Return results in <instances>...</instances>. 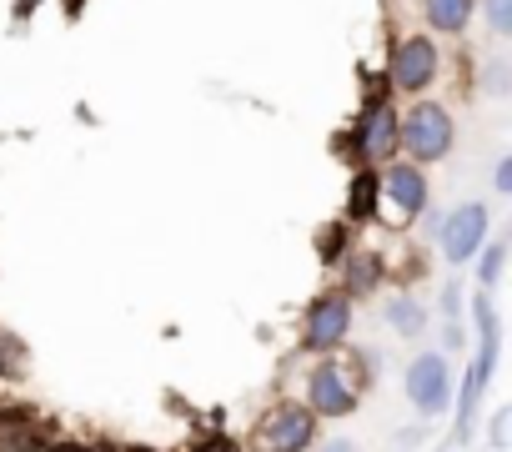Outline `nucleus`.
Returning <instances> with one entry per match:
<instances>
[{"mask_svg": "<svg viewBox=\"0 0 512 452\" xmlns=\"http://www.w3.org/2000/svg\"><path fill=\"white\" fill-rule=\"evenodd\" d=\"M472 317H477L482 342H477V362H472V372H467V382H462V392H457V442H472V412H477L482 387H487V377H492V367H497V337H502L497 312H492L487 297L472 302Z\"/></svg>", "mask_w": 512, "mask_h": 452, "instance_id": "nucleus-1", "label": "nucleus"}, {"mask_svg": "<svg viewBox=\"0 0 512 452\" xmlns=\"http://www.w3.org/2000/svg\"><path fill=\"white\" fill-rule=\"evenodd\" d=\"M312 437H317V417L302 402H277L272 412L256 417L251 452H307Z\"/></svg>", "mask_w": 512, "mask_h": 452, "instance_id": "nucleus-2", "label": "nucleus"}, {"mask_svg": "<svg viewBox=\"0 0 512 452\" xmlns=\"http://www.w3.org/2000/svg\"><path fill=\"white\" fill-rule=\"evenodd\" d=\"M407 397L422 417H442L452 407V367L442 352H422L407 367Z\"/></svg>", "mask_w": 512, "mask_h": 452, "instance_id": "nucleus-3", "label": "nucleus"}, {"mask_svg": "<svg viewBox=\"0 0 512 452\" xmlns=\"http://www.w3.org/2000/svg\"><path fill=\"white\" fill-rule=\"evenodd\" d=\"M397 136H402V146L417 161H442L452 151V116L442 106H432V101L427 106H412V116H407V126Z\"/></svg>", "mask_w": 512, "mask_h": 452, "instance_id": "nucleus-4", "label": "nucleus"}, {"mask_svg": "<svg viewBox=\"0 0 512 452\" xmlns=\"http://www.w3.org/2000/svg\"><path fill=\"white\" fill-rule=\"evenodd\" d=\"M307 412L312 417H347V412H357V382H352V372L337 367V362H322L307 377Z\"/></svg>", "mask_w": 512, "mask_h": 452, "instance_id": "nucleus-5", "label": "nucleus"}, {"mask_svg": "<svg viewBox=\"0 0 512 452\" xmlns=\"http://www.w3.org/2000/svg\"><path fill=\"white\" fill-rule=\"evenodd\" d=\"M487 242V206L482 201H467V206H457L452 216H447V226H442V252H447V262H472V252Z\"/></svg>", "mask_w": 512, "mask_h": 452, "instance_id": "nucleus-6", "label": "nucleus"}, {"mask_svg": "<svg viewBox=\"0 0 512 452\" xmlns=\"http://www.w3.org/2000/svg\"><path fill=\"white\" fill-rule=\"evenodd\" d=\"M347 327H352L347 297H322V302H312V312H307V347H312V352H332V347H342Z\"/></svg>", "mask_w": 512, "mask_h": 452, "instance_id": "nucleus-7", "label": "nucleus"}, {"mask_svg": "<svg viewBox=\"0 0 512 452\" xmlns=\"http://www.w3.org/2000/svg\"><path fill=\"white\" fill-rule=\"evenodd\" d=\"M437 76V51L427 36H407L397 51H392V81L402 91H422L427 81Z\"/></svg>", "mask_w": 512, "mask_h": 452, "instance_id": "nucleus-8", "label": "nucleus"}, {"mask_svg": "<svg viewBox=\"0 0 512 452\" xmlns=\"http://www.w3.org/2000/svg\"><path fill=\"white\" fill-rule=\"evenodd\" d=\"M377 191H382L402 216H412V211H422V206H427V181H422V171H417V166H392V171L377 181Z\"/></svg>", "mask_w": 512, "mask_h": 452, "instance_id": "nucleus-9", "label": "nucleus"}, {"mask_svg": "<svg viewBox=\"0 0 512 452\" xmlns=\"http://www.w3.org/2000/svg\"><path fill=\"white\" fill-rule=\"evenodd\" d=\"M392 141H397V116H392V106L372 101V111H367V126H362V156H372V161H387V156H392Z\"/></svg>", "mask_w": 512, "mask_h": 452, "instance_id": "nucleus-10", "label": "nucleus"}, {"mask_svg": "<svg viewBox=\"0 0 512 452\" xmlns=\"http://www.w3.org/2000/svg\"><path fill=\"white\" fill-rule=\"evenodd\" d=\"M467 16H472V0H427V21L437 26V31H462L467 26Z\"/></svg>", "mask_w": 512, "mask_h": 452, "instance_id": "nucleus-11", "label": "nucleus"}, {"mask_svg": "<svg viewBox=\"0 0 512 452\" xmlns=\"http://www.w3.org/2000/svg\"><path fill=\"white\" fill-rule=\"evenodd\" d=\"M21 372H26V342L0 327V377H21Z\"/></svg>", "mask_w": 512, "mask_h": 452, "instance_id": "nucleus-12", "label": "nucleus"}, {"mask_svg": "<svg viewBox=\"0 0 512 452\" xmlns=\"http://www.w3.org/2000/svg\"><path fill=\"white\" fill-rule=\"evenodd\" d=\"M387 322H392V327H397L402 337H417L427 317H422V307H417V302H407V297H397V302L387 307Z\"/></svg>", "mask_w": 512, "mask_h": 452, "instance_id": "nucleus-13", "label": "nucleus"}, {"mask_svg": "<svg viewBox=\"0 0 512 452\" xmlns=\"http://www.w3.org/2000/svg\"><path fill=\"white\" fill-rule=\"evenodd\" d=\"M377 277H382V262H377V257H352V262H347V287H352V292H372Z\"/></svg>", "mask_w": 512, "mask_h": 452, "instance_id": "nucleus-14", "label": "nucleus"}, {"mask_svg": "<svg viewBox=\"0 0 512 452\" xmlns=\"http://www.w3.org/2000/svg\"><path fill=\"white\" fill-rule=\"evenodd\" d=\"M372 201H377V176H372V171H362V176L352 181L347 206H352V216H367V211H372Z\"/></svg>", "mask_w": 512, "mask_h": 452, "instance_id": "nucleus-15", "label": "nucleus"}, {"mask_svg": "<svg viewBox=\"0 0 512 452\" xmlns=\"http://www.w3.org/2000/svg\"><path fill=\"white\" fill-rule=\"evenodd\" d=\"M502 262H507V252H502V247H487V257H482V267H477L482 287H492V282L502 277Z\"/></svg>", "mask_w": 512, "mask_h": 452, "instance_id": "nucleus-16", "label": "nucleus"}, {"mask_svg": "<svg viewBox=\"0 0 512 452\" xmlns=\"http://www.w3.org/2000/svg\"><path fill=\"white\" fill-rule=\"evenodd\" d=\"M487 21L497 36H507L512 31V0H487Z\"/></svg>", "mask_w": 512, "mask_h": 452, "instance_id": "nucleus-17", "label": "nucleus"}, {"mask_svg": "<svg viewBox=\"0 0 512 452\" xmlns=\"http://www.w3.org/2000/svg\"><path fill=\"white\" fill-rule=\"evenodd\" d=\"M191 452H241V447H236V442H231L226 432H211V437H201V442H196Z\"/></svg>", "mask_w": 512, "mask_h": 452, "instance_id": "nucleus-18", "label": "nucleus"}, {"mask_svg": "<svg viewBox=\"0 0 512 452\" xmlns=\"http://www.w3.org/2000/svg\"><path fill=\"white\" fill-rule=\"evenodd\" d=\"M497 191H512V161H497Z\"/></svg>", "mask_w": 512, "mask_h": 452, "instance_id": "nucleus-19", "label": "nucleus"}, {"mask_svg": "<svg viewBox=\"0 0 512 452\" xmlns=\"http://www.w3.org/2000/svg\"><path fill=\"white\" fill-rule=\"evenodd\" d=\"M502 427H507V412H497V422H492V447H507V432Z\"/></svg>", "mask_w": 512, "mask_h": 452, "instance_id": "nucleus-20", "label": "nucleus"}, {"mask_svg": "<svg viewBox=\"0 0 512 452\" xmlns=\"http://www.w3.org/2000/svg\"><path fill=\"white\" fill-rule=\"evenodd\" d=\"M317 452H357V442H347V437H332V442H322Z\"/></svg>", "mask_w": 512, "mask_h": 452, "instance_id": "nucleus-21", "label": "nucleus"}, {"mask_svg": "<svg viewBox=\"0 0 512 452\" xmlns=\"http://www.w3.org/2000/svg\"><path fill=\"white\" fill-rule=\"evenodd\" d=\"M46 452H91V447H81V442H56V447H46Z\"/></svg>", "mask_w": 512, "mask_h": 452, "instance_id": "nucleus-22", "label": "nucleus"}, {"mask_svg": "<svg viewBox=\"0 0 512 452\" xmlns=\"http://www.w3.org/2000/svg\"><path fill=\"white\" fill-rule=\"evenodd\" d=\"M111 452H151V447H111Z\"/></svg>", "mask_w": 512, "mask_h": 452, "instance_id": "nucleus-23", "label": "nucleus"}, {"mask_svg": "<svg viewBox=\"0 0 512 452\" xmlns=\"http://www.w3.org/2000/svg\"><path fill=\"white\" fill-rule=\"evenodd\" d=\"M106 452H111V447H106Z\"/></svg>", "mask_w": 512, "mask_h": 452, "instance_id": "nucleus-24", "label": "nucleus"}]
</instances>
